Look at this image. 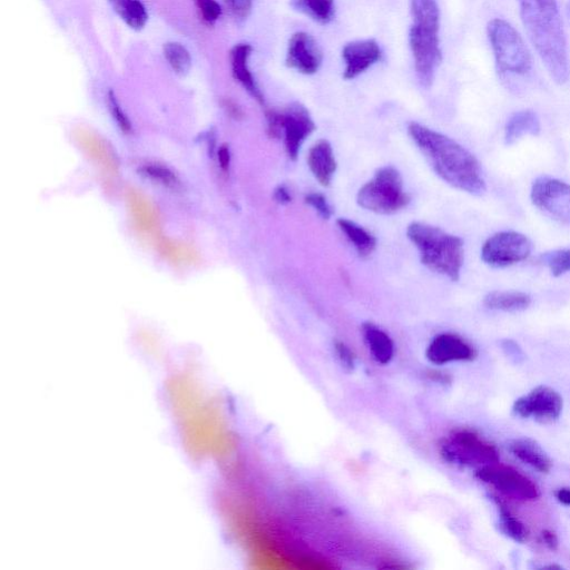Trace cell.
Returning <instances> with one entry per match:
<instances>
[{"mask_svg":"<svg viewBox=\"0 0 570 570\" xmlns=\"http://www.w3.org/2000/svg\"><path fill=\"white\" fill-rule=\"evenodd\" d=\"M408 134L441 180L469 194L486 192L480 164L464 146L416 122L408 125Z\"/></svg>","mask_w":570,"mask_h":570,"instance_id":"obj_1","label":"cell"},{"mask_svg":"<svg viewBox=\"0 0 570 570\" xmlns=\"http://www.w3.org/2000/svg\"><path fill=\"white\" fill-rule=\"evenodd\" d=\"M530 41L557 84L569 78L566 38L557 0H518Z\"/></svg>","mask_w":570,"mask_h":570,"instance_id":"obj_2","label":"cell"},{"mask_svg":"<svg viewBox=\"0 0 570 570\" xmlns=\"http://www.w3.org/2000/svg\"><path fill=\"white\" fill-rule=\"evenodd\" d=\"M412 24L409 44L422 87L434 83L442 61L439 41L440 12L437 0H410Z\"/></svg>","mask_w":570,"mask_h":570,"instance_id":"obj_3","label":"cell"},{"mask_svg":"<svg viewBox=\"0 0 570 570\" xmlns=\"http://www.w3.org/2000/svg\"><path fill=\"white\" fill-rule=\"evenodd\" d=\"M407 237L420 253L421 263L451 281L460 279L465 262L464 241L437 226L412 222Z\"/></svg>","mask_w":570,"mask_h":570,"instance_id":"obj_4","label":"cell"},{"mask_svg":"<svg viewBox=\"0 0 570 570\" xmlns=\"http://www.w3.org/2000/svg\"><path fill=\"white\" fill-rule=\"evenodd\" d=\"M357 202L367 211L390 215L407 208L410 196L405 192L400 172L395 167L383 166L359 190Z\"/></svg>","mask_w":570,"mask_h":570,"instance_id":"obj_5","label":"cell"},{"mask_svg":"<svg viewBox=\"0 0 570 570\" xmlns=\"http://www.w3.org/2000/svg\"><path fill=\"white\" fill-rule=\"evenodd\" d=\"M439 454L448 464L459 467H483L499 461L496 446L469 428L452 430L440 441Z\"/></svg>","mask_w":570,"mask_h":570,"instance_id":"obj_6","label":"cell"},{"mask_svg":"<svg viewBox=\"0 0 570 570\" xmlns=\"http://www.w3.org/2000/svg\"><path fill=\"white\" fill-rule=\"evenodd\" d=\"M487 31L500 74L526 75L532 70V57L513 26L503 19H494Z\"/></svg>","mask_w":570,"mask_h":570,"instance_id":"obj_7","label":"cell"},{"mask_svg":"<svg viewBox=\"0 0 570 570\" xmlns=\"http://www.w3.org/2000/svg\"><path fill=\"white\" fill-rule=\"evenodd\" d=\"M475 476L484 484L499 491L501 495L520 501L536 500L540 491L534 481L517 469L498 463L476 470Z\"/></svg>","mask_w":570,"mask_h":570,"instance_id":"obj_8","label":"cell"},{"mask_svg":"<svg viewBox=\"0 0 570 570\" xmlns=\"http://www.w3.org/2000/svg\"><path fill=\"white\" fill-rule=\"evenodd\" d=\"M532 251L533 243L526 235L514 231L500 232L485 242L481 259L491 268H507L527 260Z\"/></svg>","mask_w":570,"mask_h":570,"instance_id":"obj_9","label":"cell"},{"mask_svg":"<svg viewBox=\"0 0 570 570\" xmlns=\"http://www.w3.org/2000/svg\"><path fill=\"white\" fill-rule=\"evenodd\" d=\"M532 201L549 218L570 224V184L542 176L534 182Z\"/></svg>","mask_w":570,"mask_h":570,"instance_id":"obj_10","label":"cell"},{"mask_svg":"<svg viewBox=\"0 0 570 570\" xmlns=\"http://www.w3.org/2000/svg\"><path fill=\"white\" fill-rule=\"evenodd\" d=\"M564 401L562 396L546 386H539L530 391L528 395L515 401L513 412L523 419H534L538 422L556 421L562 415Z\"/></svg>","mask_w":570,"mask_h":570,"instance_id":"obj_11","label":"cell"},{"mask_svg":"<svg viewBox=\"0 0 570 570\" xmlns=\"http://www.w3.org/2000/svg\"><path fill=\"white\" fill-rule=\"evenodd\" d=\"M279 112L285 151L291 161H297L303 143L317 126L308 108L301 103H292Z\"/></svg>","mask_w":570,"mask_h":570,"instance_id":"obj_12","label":"cell"},{"mask_svg":"<svg viewBox=\"0 0 570 570\" xmlns=\"http://www.w3.org/2000/svg\"><path fill=\"white\" fill-rule=\"evenodd\" d=\"M426 358L435 366L454 362H470L477 358L476 349L455 333H440L432 339L426 350Z\"/></svg>","mask_w":570,"mask_h":570,"instance_id":"obj_13","label":"cell"},{"mask_svg":"<svg viewBox=\"0 0 570 570\" xmlns=\"http://www.w3.org/2000/svg\"><path fill=\"white\" fill-rule=\"evenodd\" d=\"M323 55L316 39L306 32L294 34L288 45L285 63L304 75L316 74L322 65Z\"/></svg>","mask_w":570,"mask_h":570,"instance_id":"obj_14","label":"cell"},{"mask_svg":"<svg viewBox=\"0 0 570 570\" xmlns=\"http://www.w3.org/2000/svg\"><path fill=\"white\" fill-rule=\"evenodd\" d=\"M343 61L346 63L343 77L346 80H355L369 68L381 61L382 51L379 44L373 39L349 43L342 51Z\"/></svg>","mask_w":570,"mask_h":570,"instance_id":"obj_15","label":"cell"},{"mask_svg":"<svg viewBox=\"0 0 570 570\" xmlns=\"http://www.w3.org/2000/svg\"><path fill=\"white\" fill-rule=\"evenodd\" d=\"M308 165L314 178L327 188L331 184L338 167L329 141L321 140L311 147L308 155Z\"/></svg>","mask_w":570,"mask_h":570,"instance_id":"obj_16","label":"cell"},{"mask_svg":"<svg viewBox=\"0 0 570 570\" xmlns=\"http://www.w3.org/2000/svg\"><path fill=\"white\" fill-rule=\"evenodd\" d=\"M252 46L250 44L235 45L231 51L232 73L235 78L247 92L264 105V96L260 88L254 80V76L250 70L249 60L252 54Z\"/></svg>","mask_w":570,"mask_h":570,"instance_id":"obj_17","label":"cell"},{"mask_svg":"<svg viewBox=\"0 0 570 570\" xmlns=\"http://www.w3.org/2000/svg\"><path fill=\"white\" fill-rule=\"evenodd\" d=\"M362 336L370 356L378 365L387 366L395 358V342L386 331L367 322L362 326Z\"/></svg>","mask_w":570,"mask_h":570,"instance_id":"obj_18","label":"cell"},{"mask_svg":"<svg viewBox=\"0 0 570 570\" xmlns=\"http://www.w3.org/2000/svg\"><path fill=\"white\" fill-rule=\"evenodd\" d=\"M507 448L517 459L536 469L539 473L548 474L553 467L552 460L545 450L533 439L518 438L511 440Z\"/></svg>","mask_w":570,"mask_h":570,"instance_id":"obj_19","label":"cell"},{"mask_svg":"<svg viewBox=\"0 0 570 570\" xmlns=\"http://www.w3.org/2000/svg\"><path fill=\"white\" fill-rule=\"evenodd\" d=\"M77 141L108 175H116L119 172V162H117L115 153L100 137L92 133L80 132L77 135Z\"/></svg>","mask_w":570,"mask_h":570,"instance_id":"obj_20","label":"cell"},{"mask_svg":"<svg viewBox=\"0 0 570 570\" xmlns=\"http://www.w3.org/2000/svg\"><path fill=\"white\" fill-rule=\"evenodd\" d=\"M134 221L141 231L155 233L160 228V215L153 204L141 193L131 190L127 193Z\"/></svg>","mask_w":570,"mask_h":570,"instance_id":"obj_21","label":"cell"},{"mask_svg":"<svg viewBox=\"0 0 570 570\" xmlns=\"http://www.w3.org/2000/svg\"><path fill=\"white\" fill-rule=\"evenodd\" d=\"M540 122L533 111H522L514 114L507 122L505 129V142L513 145L526 135H538Z\"/></svg>","mask_w":570,"mask_h":570,"instance_id":"obj_22","label":"cell"},{"mask_svg":"<svg viewBox=\"0 0 570 570\" xmlns=\"http://www.w3.org/2000/svg\"><path fill=\"white\" fill-rule=\"evenodd\" d=\"M337 223L340 230L346 234L347 239L355 247L359 257L361 259L370 258L377 249V239L356 222L339 219Z\"/></svg>","mask_w":570,"mask_h":570,"instance_id":"obj_23","label":"cell"},{"mask_svg":"<svg viewBox=\"0 0 570 570\" xmlns=\"http://www.w3.org/2000/svg\"><path fill=\"white\" fill-rule=\"evenodd\" d=\"M484 304L490 310L518 312L528 309L532 298L524 292L494 291L487 294Z\"/></svg>","mask_w":570,"mask_h":570,"instance_id":"obj_24","label":"cell"},{"mask_svg":"<svg viewBox=\"0 0 570 570\" xmlns=\"http://www.w3.org/2000/svg\"><path fill=\"white\" fill-rule=\"evenodd\" d=\"M290 5L320 25H328L336 17L334 0H290Z\"/></svg>","mask_w":570,"mask_h":570,"instance_id":"obj_25","label":"cell"},{"mask_svg":"<svg viewBox=\"0 0 570 570\" xmlns=\"http://www.w3.org/2000/svg\"><path fill=\"white\" fill-rule=\"evenodd\" d=\"M115 12L134 31H142L149 21L145 6L140 0H111Z\"/></svg>","mask_w":570,"mask_h":570,"instance_id":"obj_26","label":"cell"},{"mask_svg":"<svg viewBox=\"0 0 570 570\" xmlns=\"http://www.w3.org/2000/svg\"><path fill=\"white\" fill-rule=\"evenodd\" d=\"M499 513V528L507 537L514 542L523 544L528 538V530L520 520L511 513L504 501L493 496Z\"/></svg>","mask_w":570,"mask_h":570,"instance_id":"obj_27","label":"cell"},{"mask_svg":"<svg viewBox=\"0 0 570 570\" xmlns=\"http://www.w3.org/2000/svg\"><path fill=\"white\" fill-rule=\"evenodd\" d=\"M167 63L179 76L188 75L192 67V57L188 49L176 42L166 43L163 47Z\"/></svg>","mask_w":570,"mask_h":570,"instance_id":"obj_28","label":"cell"},{"mask_svg":"<svg viewBox=\"0 0 570 570\" xmlns=\"http://www.w3.org/2000/svg\"><path fill=\"white\" fill-rule=\"evenodd\" d=\"M160 253L176 264H188L198 260V254L186 244L162 239L157 243Z\"/></svg>","mask_w":570,"mask_h":570,"instance_id":"obj_29","label":"cell"},{"mask_svg":"<svg viewBox=\"0 0 570 570\" xmlns=\"http://www.w3.org/2000/svg\"><path fill=\"white\" fill-rule=\"evenodd\" d=\"M542 259L555 278L570 272V249L545 253Z\"/></svg>","mask_w":570,"mask_h":570,"instance_id":"obj_30","label":"cell"},{"mask_svg":"<svg viewBox=\"0 0 570 570\" xmlns=\"http://www.w3.org/2000/svg\"><path fill=\"white\" fill-rule=\"evenodd\" d=\"M141 172L156 182H160L169 188H175L179 185V180L175 174L166 167L159 164H146L141 167Z\"/></svg>","mask_w":570,"mask_h":570,"instance_id":"obj_31","label":"cell"},{"mask_svg":"<svg viewBox=\"0 0 570 570\" xmlns=\"http://www.w3.org/2000/svg\"><path fill=\"white\" fill-rule=\"evenodd\" d=\"M334 353H336L340 365L343 368L349 371L355 370L357 366V356L345 342H334Z\"/></svg>","mask_w":570,"mask_h":570,"instance_id":"obj_32","label":"cell"},{"mask_svg":"<svg viewBox=\"0 0 570 570\" xmlns=\"http://www.w3.org/2000/svg\"><path fill=\"white\" fill-rule=\"evenodd\" d=\"M194 3L206 23H215L222 14V7L216 0H194Z\"/></svg>","mask_w":570,"mask_h":570,"instance_id":"obj_33","label":"cell"},{"mask_svg":"<svg viewBox=\"0 0 570 570\" xmlns=\"http://www.w3.org/2000/svg\"><path fill=\"white\" fill-rule=\"evenodd\" d=\"M311 208L318 212L323 220H330L332 216L331 206L326 199V196L321 193H310L304 199Z\"/></svg>","mask_w":570,"mask_h":570,"instance_id":"obj_34","label":"cell"},{"mask_svg":"<svg viewBox=\"0 0 570 570\" xmlns=\"http://www.w3.org/2000/svg\"><path fill=\"white\" fill-rule=\"evenodd\" d=\"M108 104H110L114 119L117 124H119L122 131L125 133H130L132 130L131 122L129 119H127L126 114L123 112L122 107L119 101H117V98L113 92L108 93Z\"/></svg>","mask_w":570,"mask_h":570,"instance_id":"obj_35","label":"cell"},{"mask_svg":"<svg viewBox=\"0 0 570 570\" xmlns=\"http://www.w3.org/2000/svg\"><path fill=\"white\" fill-rule=\"evenodd\" d=\"M230 12L239 19L248 18L252 9V0H224Z\"/></svg>","mask_w":570,"mask_h":570,"instance_id":"obj_36","label":"cell"},{"mask_svg":"<svg viewBox=\"0 0 570 570\" xmlns=\"http://www.w3.org/2000/svg\"><path fill=\"white\" fill-rule=\"evenodd\" d=\"M501 349H503L505 355L511 361L522 363L526 359L523 349L514 340L506 339L501 341Z\"/></svg>","mask_w":570,"mask_h":570,"instance_id":"obj_37","label":"cell"},{"mask_svg":"<svg viewBox=\"0 0 570 570\" xmlns=\"http://www.w3.org/2000/svg\"><path fill=\"white\" fill-rule=\"evenodd\" d=\"M540 537H542L545 546L548 549L553 550V552H555V550L559 548V539L557 535L554 532H552V530L549 529L543 530V533L542 535H540Z\"/></svg>","mask_w":570,"mask_h":570,"instance_id":"obj_38","label":"cell"},{"mask_svg":"<svg viewBox=\"0 0 570 570\" xmlns=\"http://www.w3.org/2000/svg\"><path fill=\"white\" fill-rule=\"evenodd\" d=\"M273 198L275 202L281 205H287L292 201V196L284 185H279L278 188L274 190Z\"/></svg>","mask_w":570,"mask_h":570,"instance_id":"obj_39","label":"cell"},{"mask_svg":"<svg viewBox=\"0 0 570 570\" xmlns=\"http://www.w3.org/2000/svg\"><path fill=\"white\" fill-rule=\"evenodd\" d=\"M219 163L223 171H229L231 164V153L228 145H222L218 152Z\"/></svg>","mask_w":570,"mask_h":570,"instance_id":"obj_40","label":"cell"},{"mask_svg":"<svg viewBox=\"0 0 570 570\" xmlns=\"http://www.w3.org/2000/svg\"><path fill=\"white\" fill-rule=\"evenodd\" d=\"M555 497L559 503L570 506V488H560L556 490Z\"/></svg>","mask_w":570,"mask_h":570,"instance_id":"obj_41","label":"cell"},{"mask_svg":"<svg viewBox=\"0 0 570 570\" xmlns=\"http://www.w3.org/2000/svg\"><path fill=\"white\" fill-rule=\"evenodd\" d=\"M429 377L431 380L437 381L439 383H444V385H448V383L451 381L450 377L446 375V373L439 371H430Z\"/></svg>","mask_w":570,"mask_h":570,"instance_id":"obj_42","label":"cell"},{"mask_svg":"<svg viewBox=\"0 0 570 570\" xmlns=\"http://www.w3.org/2000/svg\"><path fill=\"white\" fill-rule=\"evenodd\" d=\"M567 12H568V16H569V19H570V2H569V4H568Z\"/></svg>","mask_w":570,"mask_h":570,"instance_id":"obj_43","label":"cell"}]
</instances>
